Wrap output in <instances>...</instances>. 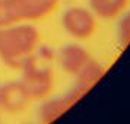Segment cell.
<instances>
[{
    "label": "cell",
    "instance_id": "obj_10",
    "mask_svg": "<svg viewBox=\"0 0 130 124\" xmlns=\"http://www.w3.org/2000/svg\"><path fill=\"white\" fill-rule=\"evenodd\" d=\"M28 21H38L48 16L57 7L60 0H24Z\"/></svg>",
    "mask_w": 130,
    "mask_h": 124
},
{
    "label": "cell",
    "instance_id": "obj_3",
    "mask_svg": "<svg viewBox=\"0 0 130 124\" xmlns=\"http://www.w3.org/2000/svg\"><path fill=\"white\" fill-rule=\"evenodd\" d=\"M61 26L69 37L83 41L96 31V16L82 6H70L61 13Z\"/></svg>",
    "mask_w": 130,
    "mask_h": 124
},
{
    "label": "cell",
    "instance_id": "obj_4",
    "mask_svg": "<svg viewBox=\"0 0 130 124\" xmlns=\"http://www.w3.org/2000/svg\"><path fill=\"white\" fill-rule=\"evenodd\" d=\"M82 96L77 94L75 89H69L64 95L50 98V99H42L37 110V115L41 124H50L54 120H57L60 115H63L70 107H73Z\"/></svg>",
    "mask_w": 130,
    "mask_h": 124
},
{
    "label": "cell",
    "instance_id": "obj_7",
    "mask_svg": "<svg viewBox=\"0 0 130 124\" xmlns=\"http://www.w3.org/2000/svg\"><path fill=\"white\" fill-rule=\"evenodd\" d=\"M104 73H105L104 66L91 59L88 64L76 75V80L73 83L72 89H75L80 96H83L102 79Z\"/></svg>",
    "mask_w": 130,
    "mask_h": 124
},
{
    "label": "cell",
    "instance_id": "obj_2",
    "mask_svg": "<svg viewBox=\"0 0 130 124\" xmlns=\"http://www.w3.org/2000/svg\"><path fill=\"white\" fill-rule=\"evenodd\" d=\"M54 54L48 47H38L22 64L21 79L31 101H42L51 94L54 86V73L51 69V60Z\"/></svg>",
    "mask_w": 130,
    "mask_h": 124
},
{
    "label": "cell",
    "instance_id": "obj_1",
    "mask_svg": "<svg viewBox=\"0 0 130 124\" xmlns=\"http://www.w3.org/2000/svg\"><path fill=\"white\" fill-rule=\"evenodd\" d=\"M40 31L31 24L0 28V59L12 69H21L40 47Z\"/></svg>",
    "mask_w": 130,
    "mask_h": 124
},
{
    "label": "cell",
    "instance_id": "obj_9",
    "mask_svg": "<svg viewBox=\"0 0 130 124\" xmlns=\"http://www.w3.org/2000/svg\"><path fill=\"white\" fill-rule=\"evenodd\" d=\"M89 10L96 18L112 19L118 16L129 5V0H88Z\"/></svg>",
    "mask_w": 130,
    "mask_h": 124
},
{
    "label": "cell",
    "instance_id": "obj_5",
    "mask_svg": "<svg viewBox=\"0 0 130 124\" xmlns=\"http://www.w3.org/2000/svg\"><path fill=\"white\" fill-rule=\"evenodd\" d=\"M29 102V95L19 80L0 85V110L10 114H18L26 110Z\"/></svg>",
    "mask_w": 130,
    "mask_h": 124
},
{
    "label": "cell",
    "instance_id": "obj_6",
    "mask_svg": "<svg viewBox=\"0 0 130 124\" xmlns=\"http://www.w3.org/2000/svg\"><path fill=\"white\" fill-rule=\"evenodd\" d=\"M91 54L85 47L80 44L72 42L66 44L64 47L59 51V64L63 69V72L76 76L85 66L89 63Z\"/></svg>",
    "mask_w": 130,
    "mask_h": 124
},
{
    "label": "cell",
    "instance_id": "obj_8",
    "mask_svg": "<svg viewBox=\"0 0 130 124\" xmlns=\"http://www.w3.org/2000/svg\"><path fill=\"white\" fill-rule=\"evenodd\" d=\"M26 7L24 0H0V28L26 22Z\"/></svg>",
    "mask_w": 130,
    "mask_h": 124
},
{
    "label": "cell",
    "instance_id": "obj_11",
    "mask_svg": "<svg viewBox=\"0 0 130 124\" xmlns=\"http://www.w3.org/2000/svg\"><path fill=\"white\" fill-rule=\"evenodd\" d=\"M117 41L121 47L130 44V10L124 13L117 24Z\"/></svg>",
    "mask_w": 130,
    "mask_h": 124
}]
</instances>
